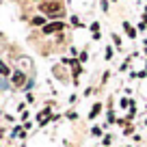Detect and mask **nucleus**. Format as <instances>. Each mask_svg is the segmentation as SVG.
I'll return each mask as SVG.
<instances>
[{"instance_id":"obj_1","label":"nucleus","mask_w":147,"mask_h":147,"mask_svg":"<svg viewBox=\"0 0 147 147\" xmlns=\"http://www.w3.org/2000/svg\"><path fill=\"white\" fill-rule=\"evenodd\" d=\"M41 11L43 13H48V15H61L63 13V5H61V2H43L41 5Z\"/></svg>"},{"instance_id":"obj_2","label":"nucleus","mask_w":147,"mask_h":147,"mask_svg":"<svg viewBox=\"0 0 147 147\" xmlns=\"http://www.w3.org/2000/svg\"><path fill=\"white\" fill-rule=\"evenodd\" d=\"M65 24L63 22H52V24H46L43 26V32H56V30H63Z\"/></svg>"},{"instance_id":"obj_3","label":"nucleus","mask_w":147,"mask_h":147,"mask_svg":"<svg viewBox=\"0 0 147 147\" xmlns=\"http://www.w3.org/2000/svg\"><path fill=\"white\" fill-rule=\"evenodd\" d=\"M123 28H125V32H128V35H130V37H136V30H134V28H132V26H130V24H128V22H123Z\"/></svg>"},{"instance_id":"obj_4","label":"nucleus","mask_w":147,"mask_h":147,"mask_svg":"<svg viewBox=\"0 0 147 147\" xmlns=\"http://www.w3.org/2000/svg\"><path fill=\"white\" fill-rule=\"evenodd\" d=\"M48 115H50V108L41 110V113H39V117H37V119H39V121H41V123H43V121H46V117H48Z\"/></svg>"},{"instance_id":"obj_5","label":"nucleus","mask_w":147,"mask_h":147,"mask_svg":"<svg viewBox=\"0 0 147 147\" xmlns=\"http://www.w3.org/2000/svg\"><path fill=\"white\" fill-rule=\"evenodd\" d=\"M13 82H15V84H22V82H24V74H20V71H18V74L13 76Z\"/></svg>"},{"instance_id":"obj_6","label":"nucleus","mask_w":147,"mask_h":147,"mask_svg":"<svg viewBox=\"0 0 147 147\" xmlns=\"http://www.w3.org/2000/svg\"><path fill=\"white\" fill-rule=\"evenodd\" d=\"M0 76H9V67L5 63H0Z\"/></svg>"},{"instance_id":"obj_7","label":"nucleus","mask_w":147,"mask_h":147,"mask_svg":"<svg viewBox=\"0 0 147 147\" xmlns=\"http://www.w3.org/2000/svg\"><path fill=\"white\" fill-rule=\"evenodd\" d=\"M43 22H46V20L39 18V15H37V18H32V24H35V26H43Z\"/></svg>"},{"instance_id":"obj_8","label":"nucleus","mask_w":147,"mask_h":147,"mask_svg":"<svg viewBox=\"0 0 147 147\" xmlns=\"http://www.w3.org/2000/svg\"><path fill=\"white\" fill-rule=\"evenodd\" d=\"M100 108H102V104H95V106H93V110H91V117H95L97 113H100Z\"/></svg>"},{"instance_id":"obj_9","label":"nucleus","mask_w":147,"mask_h":147,"mask_svg":"<svg viewBox=\"0 0 147 147\" xmlns=\"http://www.w3.org/2000/svg\"><path fill=\"white\" fill-rule=\"evenodd\" d=\"M91 28H93V32H97V28H100V22H93Z\"/></svg>"},{"instance_id":"obj_10","label":"nucleus","mask_w":147,"mask_h":147,"mask_svg":"<svg viewBox=\"0 0 147 147\" xmlns=\"http://www.w3.org/2000/svg\"><path fill=\"white\" fill-rule=\"evenodd\" d=\"M145 54H147V52H145Z\"/></svg>"}]
</instances>
